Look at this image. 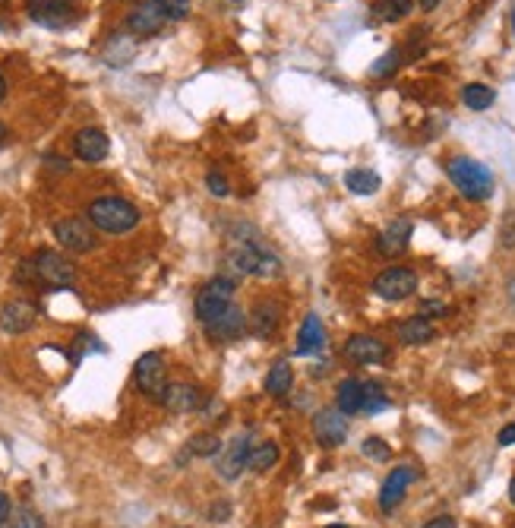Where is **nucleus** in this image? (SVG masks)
Masks as SVG:
<instances>
[{"instance_id":"1","label":"nucleus","mask_w":515,"mask_h":528,"mask_svg":"<svg viewBox=\"0 0 515 528\" xmlns=\"http://www.w3.org/2000/svg\"><path fill=\"white\" fill-rule=\"evenodd\" d=\"M86 219L92 221V228L105 234H127L140 225V209L130 200H121V196H99V200L89 203Z\"/></svg>"},{"instance_id":"2","label":"nucleus","mask_w":515,"mask_h":528,"mask_svg":"<svg viewBox=\"0 0 515 528\" xmlns=\"http://www.w3.org/2000/svg\"><path fill=\"white\" fill-rule=\"evenodd\" d=\"M446 171H449V181L455 184V190H459L465 200L481 203V200H490V194H494V174H490V168L468 159V155H455L446 165Z\"/></svg>"},{"instance_id":"3","label":"nucleus","mask_w":515,"mask_h":528,"mask_svg":"<svg viewBox=\"0 0 515 528\" xmlns=\"http://www.w3.org/2000/svg\"><path fill=\"white\" fill-rule=\"evenodd\" d=\"M227 266L241 275H260V279H275L281 275V260L260 241H235L225 254Z\"/></svg>"},{"instance_id":"4","label":"nucleus","mask_w":515,"mask_h":528,"mask_svg":"<svg viewBox=\"0 0 515 528\" xmlns=\"http://www.w3.org/2000/svg\"><path fill=\"white\" fill-rule=\"evenodd\" d=\"M32 266H35V285H45V288H70L76 281V266L61 256L57 250H39L32 256Z\"/></svg>"},{"instance_id":"5","label":"nucleus","mask_w":515,"mask_h":528,"mask_svg":"<svg viewBox=\"0 0 515 528\" xmlns=\"http://www.w3.org/2000/svg\"><path fill=\"white\" fill-rule=\"evenodd\" d=\"M231 304H235V281L219 275V279L206 281L202 291L196 295V316H200V323L206 326V323H212L219 314H225Z\"/></svg>"},{"instance_id":"6","label":"nucleus","mask_w":515,"mask_h":528,"mask_svg":"<svg viewBox=\"0 0 515 528\" xmlns=\"http://www.w3.org/2000/svg\"><path fill=\"white\" fill-rule=\"evenodd\" d=\"M133 377H136V386L146 399L161 402L167 389V370H165V358L161 351H146L140 361L133 364Z\"/></svg>"},{"instance_id":"7","label":"nucleus","mask_w":515,"mask_h":528,"mask_svg":"<svg viewBox=\"0 0 515 528\" xmlns=\"http://www.w3.org/2000/svg\"><path fill=\"white\" fill-rule=\"evenodd\" d=\"M26 10L39 26L67 29L80 13V0H26Z\"/></svg>"},{"instance_id":"8","label":"nucleus","mask_w":515,"mask_h":528,"mask_svg":"<svg viewBox=\"0 0 515 528\" xmlns=\"http://www.w3.org/2000/svg\"><path fill=\"white\" fill-rule=\"evenodd\" d=\"M54 238L61 244L64 250L70 254H92L95 250V231H92V221L80 219V215H70V219H61L54 225Z\"/></svg>"},{"instance_id":"9","label":"nucleus","mask_w":515,"mask_h":528,"mask_svg":"<svg viewBox=\"0 0 515 528\" xmlns=\"http://www.w3.org/2000/svg\"><path fill=\"white\" fill-rule=\"evenodd\" d=\"M417 291V275L408 266H392L373 279V295L382 301H405Z\"/></svg>"},{"instance_id":"10","label":"nucleus","mask_w":515,"mask_h":528,"mask_svg":"<svg viewBox=\"0 0 515 528\" xmlns=\"http://www.w3.org/2000/svg\"><path fill=\"white\" fill-rule=\"evenodd\" d=\"M35 320H39V307L32 301H26V298H13V301L0 307V329L10 335L29 333L35 326Z\"/></svg>"},{"instance_id":"11","label":"nucleus","mask_w":515,"mask_h":528,"mask_svg":"<svg viewBox=\"0 0 515 528\" xmlns=\"http://www.w3.org/2000/svg\"><path fill=\"white\" fill-rule=\"evenodd\" d=\"M247 323H250V316L244 314L237 304H231L225 314H219L212 323H206V333H209V339H215V342H237L247 333Z\"/></svg>"},{"instance_id":"12","label":"nucleus","mask_w":515,"mask_h":528,"mask_svg":"<svg viewBox=\"0 0 515 528\" xmlns=\"http://www.w3.org/2000/svg\"><path fill=\"white\" fill-rule=\"evenodd\" d=\"M73 152L80 161H89V165H95V161H105L107 152H111V140L105 136V130L99 127H86L76 134L73 140Z\"/></svg>"},{"instance_id":"13","label":"nucleus","mask_w":515,"mask_h":528,"mask_svg":"<svg viewBox=\"0 0 515 528\" xmlns=\"http://www.w3.org/2000/svg\"><path fill=\"white\" fill-rule=\"evenodd\" d=\"M411 231H415L411 219H395V221H389V225L380 231V238H376V250H380L382 256H402L405 250H408Z\"/></svg>"},{"instance_id":"14","label":"nucleus","mask_w":515,"mask_h":528,"mask_svg":"<svg viewBox=\"0 0 515 528\" xmlns=\"http://www.w3.org/2000/svg\"><path fill=\"white\" fill-rule=\"evenodd\" d=\"M250 449H253V443H250V437H244V434L227 443L225 453H221V459H219V475L225 478V481H237V478H241V472L247 468Z\"/></svg>"},{"instance_id":"15","label":"nucleus","mask_w":515,"mask_h":528,"mask_svg":"<svg viewBox=\"0 0 515 528\" xmlns=\"http://www.w3.org/2000/svg\"><path fill=\"white\" fill-rule=\"evenodd\" d=\"M313 430L322 446H341L345 437H348V421H345L339 408H326V411H320L313 418Z\"/></svg>"},{"instance_id":"16","label":"nucleus","mask_w":515,"mask_h":528,"mask_svg":"<svg viewBox=\"0 0 515 528\" xmlns=\"http://www.w3.org/2000/svg\"><path fill=\"white\" fill-rule=\"evenodd\" d=\"M161 405L175 415H190L202 405V393L193 383H167L165 395H161Z\"/></svg>"},{"instance_id":"17","label":"nucleus","mask_w":515,"mask_h":528,"mask_svg":"<svg viewBox=\"0 0 515 528\" xmlns=\"http://www.w3.org/2000/svg\"><path fill=\"white\" fill-rule=\"evenodd\" d=\"M341 351L355 364H382L389 355V348L380 339H373V335H351Z\"/></svg>"},{"instance_id":"18","label":"nucleus","mask_w":515,"mask_h":528,"mask_svg":"<svg viewBox=\"0 0 515 528\" xmlns=\"http://www.w3.org/2000/svg\"><path fill=\"white\" fill-rule=\"evenodd\" d=\"M411 481H415V472H411L408 465L392 468V472H389V478L382 481V488H380V509L382 513H392V509L405 500V490H408Z\"/></svg>"},{"instance_id":"19","label":"nucleus","mask_w":515,"mask_h":528,"mask_svg":"<svg viewBox=\"0 0 515 528\" xmlns=\"http://www.w3.org/2000/svg\"><path fill=\"white\" fill-rule=\"evenodd\" d=\"M165 22L167 20L159 13V7H155L152 0H146V4H140V7L127 16V32L136 35V39H152V35H159L161 29H165Z\"/></svg>"},{"instance_id":"20","label":"nucleus","mask_w":515,"mask_h":528,"mask_svg":"<svg viewBox=\"0 0 515 528\" xmlns=\"http://www.w3.org/2000/svg\"><path fill=\"white\" fill-rule=\"evenodd\" d=\"M326 333H322V320L316 314H307L301 323V333H297V348H295V355H320L322 345H326Z\"/></svg>"},{"instance_id":"21","label":"nucleus","mask_w":515,"mask_h":528,"mask_svg":"<svg viewBox=\"0 0 515 528\" xmlns=\"http://www.w3.org/2000/svg\"><path fill=\"white\" fill-rule=\"evenodd\" d=\"M361 405H364V383L348 377V380H341L339 389H335V408H339L341 415H361Z\"/></svg>"},{"instance_id":"22","label":"nucleus","mask_w":515,"mask_h":528,"mask_svg":"<svg viewBox=\"0 0 515 528\" xmlns=\"http://www.w3.org/2000/svg\"><path fill=\"white\" fill-rule=\"evenodd\" d=\"M436 329L433 323L427 320V316H408L405 323H399V339L405 342V345H427V342H433Z\"/></svg>"},{"instance_id":"23","label":"nucleus","mask_w":515,"mask_h":528,"mask_svg":"<svg viewBox=\"0 0 515 528\" xmlns=\"http://www.w3.org/2000/svg\"><path fill=\"white\" fill-rule=\"evenodd\" d=\"M345 187L357 196H370L380 190V174L370 171V168H351V171L345 174Z\"/></svg>"},{"instance_id":"24","label":"nucleus","mask_w":515,"mask_h":528,"mask_svg":"<svg viewBox=\"0 0 515 528\" xmlns=\"http://www.w3.org/2000/svg\"><path fill=\"white\" fill-rule=\"evenodd\" d=\"M275 326H279V307L269 301H260L253 307V316H250V329H253V335L266 339V335L275 333Z\"/></svg>"},{"instance_id":"25","label":"nucleus","mask_w":515,"mask_h":528,"mask_svg":"<svg viewBox=\"0 0 515 528\" xmlns=\"http://www.w3.org/2000/svg\"><path fill=\"white\" fill-rule=\"evenodd\" d=\"M279 462V443H260V446L250 449L247 455V468L250 472H256V475H262V472H269V468Z\"/></svg>"},{"instance_id":"26","label":"nucleus","mask_w":515,"mask_h":528,"mask_svg":"<svg viewBox=\"0 0 515 528\" xmlns=\"http://www.w3.org/2000/svg\"><path fill=\"white\" fill-rule=\"evenodd\" d=\"M187 453L196 455V459H212V455H219L221 453L219 434H209V430H202V434H193L187 440Z\"/></svg>"},{"instance_id":"27","label":"nucleus","mask_w":515,"mask_h":528,"mask_svg":"<svg viewBox=\"0 0 515 528\" xmlns=\"http://www.w3.org/2000/svg\"><path fill=\"white\" fill-rule=\"evenodd\" d=\"M411 13V0H376L373 16L380 22H399Z\"/></svg>"},{"instance_id":"28","label":"nucleus","mask_w":515,"mask_h":528,"mask_svg":"<svg viewBox=\"0 0 515 528\" xmlns=\"http://www.w3.org/2000/svg\"><path fill=\"white\" fill-rule=\"evenodd\" d=\"M462 99L471 111H487V108L496 101V92L490 86H484V82H471V86L462 89Z\"/></svg>"},{"instance_id":"29","label":"nucleus","mask_w":515,"mask_h":528,"mask_svg":"<svg viewBox=\"0 0 515 528\" xmlns=\"http://www.w3.org/2000/svg\"><path fill=\"white\" fill-rule=\"evenodd\" d=\"M291 383H295V374H291V368L285 361H279L272 370H269V377H266V393L285 395V393H291Z\"/></svg>"},{"instance_id":"30","label":"nucleus","mask_w":515,"mask_h":528,"mask_svg":"<svg viewBox=\"0 0 515 528\" xmlns=\"http://www.w3.org/2000/svg\"><path fill=\"white\" fill-rule=\"evenodd\" d=\"M389 408V395L382 393L380 383H364V405L361 415H380Z\"/></svg>"},{"instance_id":"31","label":"nucleus","mask_w":515,"mask_h":528,"mask_svg":"<svg viewBox=\"0 0 515 528\" xmlns=\"http://www.w3.org/2000/svg\"><path fill=\"white\" fill-rule=\"evenodd\" d=\"M10 528H47V525H45V519H41V515L35 513L32 506H16Z\"/></svg>"},{"instance_id":"32","label":"nucleus","mask_w":515,"mask_h":528,"mask_svg":"<svg viewBox=\"0 0 515 528\" xmlns=\"http://www.w3.org/2000/svg\"><path fill=\"white\" fill-rule=\"evenodd\" d=\"M152 4L159 7V13L165 16V20H184V16L190 13L187 0H152Z\"/></svg>"},{"instance_id":"33","label":"nucleus","mask_w":515,"mask_h":528,"mask_svg":"<svg viewBox=\"0 0 515 528\" xmlns=\"http://www.w3.org/2000/svg\"><path fill=\"white\" fill-rule=\"evenodd\" d=\"M361 449H364V455H367V459H373V462H389V455H392V449H389L386 443L380 440V437H367Z\"/></svg>"},{"instance_id":"34","label":"nucleus","mask_w":515,"mask_h":528,"mask_svg":"<svg viewBox=\"0 0 515 528\" xmlns=\"http://www.w3.org/2000/svg\"><path fill=\"white\" fill-rule=\"evenodd\" d=\"M86 351H105V345H99L92 333H80L76 335V345H73V361H80Z\"/></svg>"},{"instance_id":"35","label":"nucleus","mask_w":515,"mask_h":528,"mask_svg":"<svg viewBox=\"0 0 515 528\" xmlns=\"http://www.w3.org/2000/svg\"><path fill=\"white\" fill-rule=\"evenodd\" d=\"M399 61H402V54H399V51H389V54H382L380 61L373 64V70H370V74H373V76H389L395 67H399Z\"/></svg>"},{"instance_id":"36","label":"nucleus","mask_w":515,"mask_h":528,"mask_svg":"<svg viewBox=\"0 0 515 528\" xmlns=\"http://www.w3.org/2000/svg\"><path fill=\"white\" fill-rule=\"evenodd\" d=\"M206 184H209V194H215V196H227V194H231V187H227V177H225V174H219V171H209L206 174Z\"/></svg>"},{"instance_id":"37","label":"nucleus","mask_w":515,"mask_h":528,"mask_svg":"<svg viewBox=\"0 0 515 528\" xmlns=\"http://www.w3.org/2000/svg\"><path fill=\"white\" fill-rule=\"evenodd\" d=\"M10 519H13V503L7 494H0V528H7Z\"/></svg>"},{"instance_id":"38","label":"nucleus","mask_w":515,"mask_h":528,"mask_svg":"<svg viewBox=\"0 0 515 528\" xmlns=\"http://www.w3.org/2000/svg\"><path fill=\"white\" fill-rule=\"evenodd\" d=\"M427 314L446 316V304H440V301H424V304H421V316H427Z\"/></svg>"},{"instance_id":"39","label":"nucleus","mask_w":515,"mask_h":528,"mask_svg":"<svg viewBox=\"0 0 515 528\" xmlns=\"http://www.w3.org/2000/svg\"><path fill=\"white\" fill-rule=\"evenodd\" d=\"M496 443H500V446H512L515 443V424H506V428L500 430V437H496Z\"/></svg>"},{"instance_id":"40","label":"nucleus","mask_w":515,"mask_h":528,"mask_svg":"<svg viewBox=\"0 0 515 528\" xmlns=\"http://www.w3.org/2000/svg\"><path fill=\"white\" fill-rule=\"evenodd\" d=\"M424 528H455V519L452 515H436V519H430Z\"/></svg>"},{"instance_id":"41","label":"nucleus","mask_w":515,"mask_h":528,"mask_svg":"<svg viewBox=\"0 0 515 528\" xmlns=\"http://www.w3.org/2000/svg\"><path fill=\"white\" fill-rule=\"evenodd\" d=\"M417 4H421V10H427V13H430V10H436V4H440V0H417Z\"/></svg>"},{"instance_id":"42","label":"nucleus","mask_w":515,"mask_h":528,"mask_svg":"<svg viewBox=\"0 0 515 528\" xmlns=\"http://www.w3.org/2000/svg\"><path fill=\"white\" fill-rule=\"evenodd\" d=\"M10 140V130H7V124H0V146Z\"/></svg>"},{"instance_id":"43","label":"nucleus","mask_w":515,"mask_h":528,"mask_svg":"<svg viewBox=\"0 0 515 528\" xmlns=\"http://www.w3.org/2000/svg\"><path fill=\"white\" fill-rule=\"evenodd\" d=\"M4 95H7V80H4V74H0V101H4Z\"/></svg>"},{"instance_id":"44","label":"nucleus","mask_w":515,"mask_h":528,"mask_svg":"<svg viewBox=\"0 0 515 528\" xmlns=\"http://www.w3.org/2000/svg\"><path fill=\"white\" fill-rule=\"evenodd\" d=\"M509 500H512V506H515V478H512V484H509Z\"/></svg>"},{"instance_id":"45","label":"nucleus","mask_w":515,"mask_h":528,"mask_svg":"<svg viewBox=\"0 0 515 528\" xmlns=\"http://www.w3.org/2000/svg\"><path fill=\"white\" fill-rule=\"evenodd\" d=\"M512 32H515V4H512Z\"/></svg>"},{"instance_id":"46","label":"nucleus","mask_w":515,"mask_h":528,"mask_svg":"<svg viewBox=\"0 0 515 528\" xmlns=\"http://www.w3.org/2000/svg\"><path fill=\"white\" fill-rule=\"evenodd\" d=\"M326 528H348V525H339V522H335V525H326Z\"/></svg>"},{"instance_id":"47","label":"nucleus","mask_w":515,"mask_h":528,"mask_svg":"<svg viewBox=\"0 0 515 528\" xmlns=\"http://www.w3.org/2000/svg\"><path fill=\"white\" fill-rule=\"evenodd\" d=\"M231 4H244V0H231Z\"/></svg>"}]
</instances>
